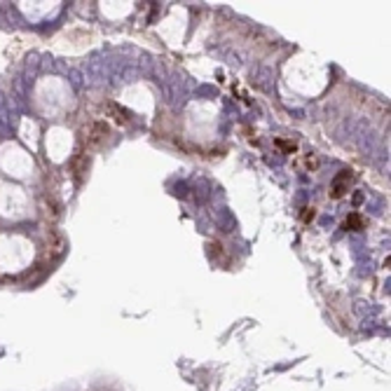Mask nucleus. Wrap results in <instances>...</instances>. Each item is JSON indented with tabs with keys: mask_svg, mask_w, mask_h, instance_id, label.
Masks as SVG:
<instances>
[{
	"mask_svg": "<svg viewBox=\"0 0 391 391\" xmlns=\"http://www.w3.org/2000/svg\"><path fill=\"white\" fill-rule=\"evenodd\" d=\"M347 227L349 230H361V227H363V218H361L358 214H351L347 218Z\"/></svg>",
	"mask_w": 391,
	"mask_h": 391,
	"instance_id": "1",
	"label": "nucleus"
},
{
	"mask_svg": "<svg viewBox=\"0 0 391 391\" xmlns=\"http://www.w3.org/2000/svg\"><path fill=\"white\" fill-rule=\"evenodd\" d=\"M311 218H314V209H304L303 220H311Z\"/></svg>",
	"mask_w": 391,
	"mask_h": 391,
	"instance_id": "2",
	"label": "nucleus"
}]
</instances>
